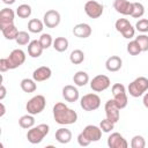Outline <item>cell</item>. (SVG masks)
Returning <instances> with one entry per match:
<instances>
[{
    "label": "cell",
    "instance_id": "cell-1",
    "mask_svg": "<svg viewBox=\"0 0 148 148\" xmlns=\"http://www.w3.org/2000/svg\"><path fill=\"white\" fill-rule=\"evenodd\" d=\"M53 118L59 125H72L77 120V113L65 103L58 102L53 106Z\"/></svg>",
    "mask_w": 148,
    "mask_h": 148
},
{
    "label": "cell",
    "instance_id": "cell-2",
    "mask_svg": "<svg viewBox=\"0 0 148 148\" xmlns=\"http://www.w3.org/2000/svg\"><path fill=\"white\" fill-rule=\"evenodd\" d=\"M102 138V130L96 125H87L77 135V142L81 147H87L91 142H96Z\"/></svg>",
    "mask_w": 148,
    "mask_h": 148
},
{
    "label": "cell",
    "instance_id": "cell-3",
    "mask_svg": "<svg viewBox=\"0 0 148 148\" xmlns=\"http://www.w3.org/2000/svg\"><path fill=\"white\" fill-rule=\"evenodd\" d=\"M49 131H50L49 125L39 124L37 126H34V127L29 128V131L27 133V139L32 145L40 143L43 141V139L49 134Z\"/></svg>",
    "mask_w": 148,
    "mask_h": 148
},
{
    "label": "cell",
    "instance_id": "cell-4",
    "mask_svg": "<svg viewBox=\"0 0 148 148\" xmlns=\"http://www.w3.org/2000/svg\"><path fill=\"white\" fill-rule=\"evenodd\" d=\"M148 90V79L139 76L128 84V92L132 97H140Z\"/></svg>",
    "mask_w": 148,
    "mask_h": 148
},
{
    "label": "cell",
    "instance_id": "cell-5",
    "mask_svg": "<svg viewBox=\"0 0 148 148\" xmlns=\"http://www.w3.org/2000/svg\"><path fill=\"white\" fill-rule=\"evenodd\" d=\"M112 95H113V101H114L116 105L120 110L126 108V105L128 103V98H127V94H126V89H125L124 84L114 83L112 86Z\"/></svg>",
    "mask_w": 148,
    "mask_h": 148
},
{
    "label": "cell",
    "instance_id": "cell-6",
    "mask_svg": "<svg viewBox=\"0 0 148 148\" xmlns=\"http://www.w3.org/2000/svg\"><path fill=\"white\" fill-rule=\"evenodd\" d=\"M45 106H46V99H45V97L43 95H36V96L31 97L28 101V103L25 105V109H27L28 113L35 116V114L40 113L45 109Z\"/></svg>",
    "mask_w": 148,
    "mask_h": 148
},
{
    "label": "cell",
    "instance_id": "cell-7",
    "mask_svg": "<svg viewBox=\"0 0 148 148\" xmlns=\"http://www.w3.org/2000/svg\"><path fill=\"white\" fill-rule=\"evenodd\" d=\"M80 105L84 111H95L101 105V98L97 94H87L81 97Z\"/></svg>",
    "mask_w": 148,
    "mask_h": 148
},
{
    "label": "cell",
    "instance_id": "cell-8",
    "mask_svg": "<svg viewBox=\"0 0 148 148\" xmlns=\"http://www.w3.org/2000/svg\"><path fill=\"white\" fill-rule=\"evenodd\" d=\"M114 28L118 32H120L123 35L124 38L131 39L132 37H134L135 28H133V25L126 18H118L114 23Z\"/></svg>",
    "mask_w": 148,
    "mask_h": 148
},
{
    "label": "cell",
    "instance_id": "cell-9",
    "mask_svg": "<svg viewBox=\"0 0 148 148\" xmlns=\"http://www.w3.org/2000/svg\"><path fill=\"white\" fill-rule=\"evenodd\" d=\"M84 13L90 18H98L103 14V5L95 0H89L84 3Z\"/></svg>",
    "mask_w": 148,
    "mask_h": 148
},
{
    "label": "cell",
    "instance_id": "cell-10",
    "mask_svg": "<svg viewBox=\"0 0 148 148\" xmlns=\"http://www.w3.org/2000/svg\"><path fill=\"white\" fill-rule=\"evenodd\" d=\"M111 84V81L110 79L106 76V75H103V74H99L97 76H95L91 82H90V88L91 90L96 91V92H101V91H104L106 90Z\"/></svg>",
    "mask_w": 148,
    "mask_h": 148
},
{
    "label": "cell",
    "instance_id": "cell-11",
    "mask_svg": "<svg viewBox=\"0 0 148 148\" xmlns=\"http://www.w3.org/2000/svg\"><path fill=\"white\" fill-rule=\"evenodd\" d=\"M7 60L9 62V68L15 69V68L20 67L21 65H23V62L25 61V53L21 49H15L10 52Z\"/></svg>",
    "mask_w": 148,
    "mask_h": 148
},
{
    "label": "cell",
    "instance_id": "cell-12",
    "mask_svg": "<svg viewBox=\"0 0 148 148\" xmlns=\"http://www.w3.org/2000/svg\"><path fill=\"white\" fill-rule=\"evenodd\" d=\"M60 20H61L60 14H59V12H57L56 9H50V10H47V12L44 14V16H43V22H44V24H45L47 28H51V29L58 27L59 23H60Z\"/></svg>",
    "mask_w": 148,
    "mask_h": 148
},
{
    "label": "cell",
    "instance_id": "cell-13",
    "mask_svg": "<svg viewBox=\"0 0 148 148\" xmlns=\"http://www.w3.org/2000/svg\"><path fill=\"white\" fill-rule=\"evenodd\" d=\"M104 110H105V114H106V118L109 120H111L112 123H117L119 120V108L116 105L113 99H109L106 103H105V106H104Z\"/></svg>",
    "mask_w": 148,
    "mask_h": 148
},
{
    "label": "cell",
    "instance_id": "cell-14",
    "mask_svg": "<svg viewBox=\"0 0 148 148\" xmlns=\"http://www.w3.org/2000/svg\"><path fill=\"white\" fill-rule=\"evenodd\" d=\"M108 146L110 148H127L128 143H127L126 139L120 133L114 132V133H111V135H109Z\"/></svg>",
    "mask_w": 148,
    "mask_h": 148
},
{
    "label": "cell",
    "instance_id": "cell-15",
    "mask_svg": "<svg viewBox=\"0 0 148 148\" xmlns=\"http://www.w3.org/2000/svg\"><path fill=\"white\" fill-rule=\"evenodd\" d=\"M113 8L119 14L131 15L133 12V2H130L127 0H114L113 1Z\"/></svg>",
    "mask_w": 148,
    "mask_h": 148
},
{
    "label": "cell",
    "instance_id": "cell-16",
    "mask_svg": "<svg viewBox=\"0 0 148 148\" xmlns=\"http://www.w3.org/2000/svg\"><path fill=\"white\" fill-rule=\"evenodd\" d=\"M14 17L15 13L10 8H2L0 12V29H3L5 27L9 24H14Z\"/></svg>",
    "mask_w": 148,
    "mask_h": 148
},
{
    "label": "cell",
    "instance_id": "cell-17",
    "mask_svg": "<svg viewBox=\"0 0 148 148\" xmlns=\"http://www.w3.org/2000/svg\"><path fill=\"white\" fill-rule=\"evenodd\" d=\"M52 75V71L50 67L47 66H40L38 67L37 69L34 71L32 73V79L36 81V82H43V81H46L51 77Z\"/></svg>",
    "mask_w": 148,
    "mask_h": 148
},
{
    "label": "cell",
    "instance_id": "cell-18",
    "mask_svg": "<svg viewBox=\"0 0 148 148\" xmlns=\"http://www.w3.org/2000/svg\"><path fill=\"white\" fill-rule=\"evenodd\" d=\"M62 97L65 98V101H67L69 103H74L79 99L80 92H79L77 88H75L74 86L67 84L62 88Z\"/></svg>",
    "mask_w": 148,
    "mask_h": 148
},
{
    "label": "cell",
    "instance_id": "cell-19",
    "mask_svg": "<svg viewBox=\"0 0 148 148\" xmlns=\"http://www.w3.org/2000/svg\"><path fill=\"white\" fill-rule=\"evenodd\" d=\"M73 34L79 38H88L91 35V27L88 23H79L73 28Z\"/></svg>",
    "mask_w": 148,
    "mask_h": 148
},
{
    "label": "cell",
    "instance_id": "cell-20",
    "mask_svg": "<svg viewBox=\"0 0 148 148\" xmlns=\"http://www.w3.org/2000/svg\"><path fill=\"white\" fill-rule=\"evenodd\" d=\"M121 66H123V60L118 56H111L110 58H108L105 62V67L109 72H117L121 68Z\"/></svg>",
    "mask_w": 148,
    "mask_h": 148
},
{
    "label": "cell",
    "instance_id": "cell-21",
    "mask_svg": "<svg viewBox=\"0 0 148 148\" xmlns=\"http://www.w3.org/2000/svg\"><path fill=\"white\" fill-rule=\"evenodd\" d=\"M43 50H44L43 46L40 45L39 40H37V39H34V40H31L28 44V53H29V56L31 58H38V57H40L42 53H43Z\"/></svg>",
    "mask_w": 148,
    "mask_h": 148
},
{
    "label": "cell",
    "instance_id": "cell-22",
    "mask_svg": "<svg viewBox=\"0 0 148 148\" xmlns=\"http://www.w3.org/2000/svg\"><path fill=\"white\" fill-rule=\"evenodd\" d=\"M56 140L59 142V143H68L71 140H72V132L68 130V128H65V127H60L57 130L56 132Z\"/></svg>",
    "mask_w": 148,
    "mask_h": 148
},
{
    "label": "cell",
    "instance_id": "cell-23",
    "mask_svg": "<svg viewBox=\"0 0 148 148\" xmlns=\"http://www.w3.org/2000/svg\"><path fill=\"white\" fill-rule=\"evenodd\" d=\"M44 22H42L38 18H31L29 22H28V30L32 34H39L43 31L44 29Z\"/></svg>",
    "mask_w": 148,
    "mask_h": 148
},
{
    "label": "cell",
    "instance_id": "cell-24",
    "mask_svg": "<svg viewBox=\"0 0 148 148\" xmlns=\"http://www.w3.org/2000/svg\"><path fill=\"white\" fill-rule=\"evenodd\" d=\"M73 81L77 87H84L89 82V75L83 71H79L74 74Z\"/></svg>",
    "mask_w": 148,
    "mask_h": 148
},
{
    "label": "cell",
    "instance_id": "cell-25",
    "mask_svg": "<svg viewBox=\"0 0 148 148\" xmlns=\"http://www.w3.org/2000/svg\"><path fill=\"white\" fill-rule=\"evenodd\" d=\"M1 32H2V35H3V37L6 39L12 40V39H16L18 30H17V28L14 24H9V25L5 27L3 29H1Z\"/></svg>",
    "mask_w": 148,
    "mask_h": 148
},
{
    "label": "cell",
    "instance_id": "cell-26",
    "mask_svg": "<svg viewBox=\"0 0 148 148\" xmlns=\"http://www.w3.org/2000/svg\"><path fill=\"white\" fill-rule=\"evenodd\" d=\"M18 125L22 127V128H25V130H29L31 127H34L35 125V118H34V114H24L22 116L20 119H18Z\"/></svg>",
    "mask_w": 148,
    "mask_h": 148
},
{
    "label": "cell",
    "instance_id": "cell-27",
    "mask_svg": "<svg viewBox=\"0 0 148 148\" xmlns=\"http://www.w3.org/2000/svg\"><path fill=\"white\" fill-rule=\"evenodd\" d=\"M20 86L24 92H34L37 89V84L34 79H23L21 81Z\"/></svg>",
    "mask_w": 148,
    "mask_h": 148
},
{
    "label": "cell",
    "instance_id": "cell-28",
    "mask_svg": "<svg viewBox=\"0 0 148 148\" xmlns=\"http://www.w3.org/2000/svg\"><path fill=\"white\" fill-rule=\"evenodd\" d=\"M53 47L58 52H64L68 49V39L65 37H57L53 40Z\"/></svg>",
    "mask_w": 148,
    "mask_h": 148
},
{
    "label": "cell",
    "instance_id": "cell-29",
    "mask_svg": "<svg viewBox=\"0 0 148 148\" xmlns=\"http://www.w3.org/2000/svg\"><path fill=\"white\" fill-rule=\"evenodd\" d=\"M69 60L74 65L82 64L83 60H84V53H83V51H81V50H74V51H72L71 54H69Z\"/></svg>",
    "mask_w": 148,
    "mask_h": 148
},
{
    "label": "cell",
    "instance_id": "cell-30",
    "mask_svg": "<svg viewBox=\"0 0 148 148\" xmlns=\"http://www.w3.org/2000/svg\"><path fill=\"white\" fill-rule=\"evenodd\" d=\"M31 7L27 3H22L16 8V15L21 18H28L31 15Z\"/></svg>",
    "mask_w": 148,
    "mask_h": 148
},
{
    "label": "cell",
    "instance_id": "cell-31",
    "mask_svg": "<svg viewBox=\"0 0 148 148\" xmlns=\"http://www.w3.org/2000/svg\"><path fill=\"white\" fill-rule=\"evenodd\" d=\"M145 14V7L141 2H133V12L131 14L132 17L134 18H140Z\"/></svg>",
    "mask_w": 148,
    "mask_h": 148
},
{
    "label": "cell",
    "instance_id": "cell-32",
    "mask_svg": "<svg viewBox=\"0 0 148 148\" xmlns=\"http://www.w3.org/2000/svg\"><path fill=\"white\" fill-rule=\"evenodd\" d=\"M15 42L18 45H27L30 43V35L27 31H18Z\"/></svg>",
    "mask_w": 148,
    "mask_h": 148
},
{
    "label": "cell",
    "instance_id": "cell-33",
    "mask_svg": "<svg viewBox=\"0 0 148 148\" xmlns=\"http://www.w3.org/2000/svg\"><path fill=\"white\" fill-rule=\"evenodd\" d=\"M127 52L131 54V56H138L141 51V47L140 45L138 44V42L134 39V40H131L128 44H127Z\"/></svg>",
    "mask_w": 148,
    "mask_h": 148
},
{
    "label": "cell",
    "instance_id": "cell-34",
    "mask_svg": "<svg viewBox=\"0 0 148 148\" xmlns=\"http://www.w3.org/2000/svg\"><path fill=\"white\" fill-rule=\"evenodd\" d=\"M131 147L132 148H145L146 141L142 135H134L131 140Z\"/></svg>",
    "mask_w": 148,
    "mask_h": 148
},
{
    "label": "cell",
    "instance_id": "cell-35",
    "mask_svg": "<svg viewBox=\"0 0 148 148\" xmlns=\"http://www.w3.org/2000/svg\"><path fill=\"white\" fill-rule=\"evenodd\" d=\"M38 40H39V43H40V45L43 46L44 50L49 49L53 44V40H52V37H51L50 34H42Z\"/></svg>",
    "mask_w": 148,
    "mask_h": 148
},
{
    "label": "cell",
    "instance_id": "cell-36",
    "mask_svg": "<svg viewBox=\"0 0 148 148\" xmlns=\"http://www.w3.org/2000/svg\"><path fill=\"white\" fill-rule=\"evenodd\" d=\"M99 127H101L102 132H104V133H109V132H111V131L114 128V123H112L111 120H109L108 118H105V119L101 120V123H99Z\"/></svg>",
    "mask_w": 148,
    "mask_h": 148
},
{
    "label": "cell",
    "instance_id": "cell-37",
    "mask_svg": "<svg viewBox=\"0 0 148 148\" xmlns=\"http://www.w3.org/2000/svg\"><path fill=\"white\" fill-rule=\"evenodd\" d=\"M135 40L141 47V51H148V36L147 35H139L135 37Z\"/></svg>",
    "mask_w": 148,
    "mask_h": 148
},
{
    "label": "cell",
    "instance_id": "cell-38",
    "mask_svg": "<svg viewBox=\"0 0 148 148\" xmlns=\"http://www.w3.org/2000/svg\"><path fill=\"white\" fill-rule=\"evenodd\" d=\"M135 29L140 32H148V20L147 18H141L136 22Z\"/></svg>",
    "mask_w": 148,
    "mask_h": 148
},
{
    "label": "cell",
    "instance_id": "cell-39",
    "mask_svg": "<svg viewBox=\"0 0 148 148\" xmlns=\"http://www.w3.org/2000/svg\"><path fill=\"white\" fill-rule=\"evenodd\" d=\"M8 69H10V68H9V62H8L7 58L0 59V71L3 73V72H7Z\"/></svg>",
    "mask_w": 148,
    "mask_h": 148
},
{
    "label": "cell",
    "instance_id": "cell-40",
    "mask_svg": "<svg viewBox=\"0 0 148 148\" xmlns=\"http://www.w3.org/2000/svg\"><path fill=\"white\" fill-rule=\"evenodd\" d=\"M6 92H7V90H6L5 86H3V84H1V87H0V99H1V101L5 98V96H6Z\"/></svg>",
    "mask_w": 148,
    "mask_h": 148
},
{
    "label": "cell",
    "instance_id": "cell-41",
    "mask_svg": "<svg viewBox=\"0 0 148 148\" xmlns=\"http://www.w3.org/2000/svg\"><path fill=\"white\" fill-rule=\"evenodd\" d=\"M142 103H143V105L148 109V92H146L145 95H143V99H142Z\"/></svg>",
    "mask_w": 148,
    "mask_h": 148
},
{
    "label": "cell",
    "instance_id": "cell-42",
    "mask_svg": "<svg viewBox=\"0 0 148 148\" xmlns=\"http://www.w3.org/2000/svg\"><path fill=\"white\" fill-rule=\"evenodd\" d=\"M0 106H1V113H0V117H2V116L5 114V112H6V109H5L3 103H0Z\"/></svg>",
    "mask_w": 148,
    "mask_h": 148
},
{
    "label": "cell",
    "instance_id": "cell-43",
    "mask_svg": "<svg viewBox=\"0 0 148 148\" xmlns=\"http://www.w3.org/2000/svg\"><path fill=\"white\" fill-rule=\"evenodd\" d=\"M15 1H16V0H2V2L6 3V5H13Z\"/></svg>",
    "mask_w": 148,
    "mask_h": 148
}]
</instances>
